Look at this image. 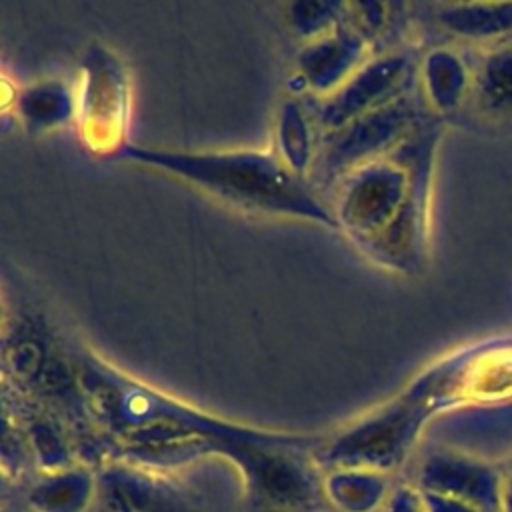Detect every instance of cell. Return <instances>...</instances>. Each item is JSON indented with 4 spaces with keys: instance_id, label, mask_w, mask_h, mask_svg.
I'll list each match as a JSON object with an SVG mask.
<instances>
[{
    "instance_id": "6da1fadb",
    "label": "cell",
    "mask_w": 512,
    "mask_h": 512,
    "mask_svg": "<svg viewBox=\"0 0 512 512\" xmlns=\"http://www.w3.org/2000/svg\"><path fill=\"white\" fill-rule=\"evenodd\" d=\"M116 156L168 172L248 212L312 220L328 228H340L334 210L318 198L312 182L272 152H184L126 144Z\"/></svg>"
},
{
    "instance_id": "7a4b0ae2",
    "label": "cell",
    "mask_w": 512,
    "mask_h": 512,
    "mask_svg": "<svg viewBox=\"0 0 512 512\" xmlns=\"http://www.w3.org/2000/svg\"><path fill=\"white\" fill-rule=\"evenodd\" d=\"M448 368H434L382 414L348 430L326 450V460L340 468L384 472L394 468L410 448L422 422L448 382Z\"/></svg>"
},
{
    "instance_id": "3957f363",
    "label": "cell",
    "mask_w": 512,
    "mask_h": 512,
    "mask_svg": "<svg viewBox=\"0 0 512 512\" xmlns=\"http://www.w3.org/2000/svg\"><path fill=\"white\" fill-rule=\"evenodd\" d=\"M410 66L412 60L406 52L388 54L370 62L362 72L346 80L340 92L316 104L314 116L322 130L334 132L356 116L400 98L410 76Z\"/></svg>"
},
{
    "instance_id": "277c9868",
    "label": "cell",
    "mask_w": 512,
    "mask_h": 512,
    "mask_svg": "<svg viewBox=\"0 0 512 512\" xmlns=\"http://www.w3.org/2000/svg\"><path fill=\"white\" fill-rule=\"evenodd\" d=\"M418 486L424 492L448 496L484 512H502L504 482L500 474L472 456L454 452L430 454L420 468Z\"/></svg>"
},
{
    "instance_id": "5b68a950",
    "label": "cell",
    "mask_w": 512,
    "mask_h": 512,
    "mask_svg": "<svg viewBox=\"0 0 512 512\" xmlns=\"http://www.w3.org/2000/svg\"><path fill=\"white\" fill-rule=\"evenodd\" d=\"M434 20L460 40L488 46L512 40V2H442Z\"/></svg>"
},
{
    "instance_id": "8992f818",
    "label": "cell",
    "mask_w": 512,
    "mask_h": 512,
    "mask_svg": "<svg viewBox=\"0 0 512 512\" xmlns=\"http://www.w3.org/2000/svg\"><path fill=\"white\" fill-rule=\"evenodd\" d=\"M422 86L430 106L450 114L472 94V68L458 52L436 46L422 60Z\"/></svg>"
},
{
    "instance_id": "52a82bcc",
    "label": "cell",
    "mask_w": 512,
    "mask_h": 512,
    "mask_svg": "<svg viewBox=\"0 0 512 512\" xmlns=\"http://www.w3.org/2000/svg\"><path fill=\"white\" fill-rule=\"evenodd\" d=\"M488 116H512V40L488 46L472 68V94Z\"/></svg>"
},
{
    "instance_id": "ba28073f",
    "label": "cell",
    "mask_w": 512,
    "mask_h": 512,
    "mask_svg": "<svg viewBox=\"0 0 512 512\" xmlns=\"http://www.w3.org/2000/svg\"><path fill=\"white\" fill-rule=\"evenodd\" d=\"M114 474L108 476L106 484L116 500L120 502L118 508L122 512H190L186 502L178 498L168 486L160 480L142 476L138 472L128 470H112Z\"/></svg>"
},
{
    "instance_id": "9c48e42d",
    "label": "cell",
    "mask_w": 512,
    "mask_h": 512,
    "mask_svg": "<svg viewBox=\"0 0 512 512\" xmlns=\"http://www.w3.org/2000/svg\"><path fill=\"white\" fill-rule=\"evenodd\" d=\"M324 488L330 492L332 500L348 512H370L382 500L384 482L380 472L344 468L334 470Z\"/></svg>"
},
{
    "instance_id": "30bf717a",
    "label": "cell",
    "mask_w": 512,
    "mask_h": 512,
    "mask_svg": "<svg viewBox=\"0 0 512 512\" xmlns=\"http://www.w3.org/2000/svg\"><path fill=\"white\" fill-rule=\"evenodd\" d=\"M90 492V476L82 470H74L46 478L30 494V500L42 512H82Z\"/></svg>"
},
{
    "instance_id": "8fae6325",
    "label": "cell",
    "mask_w": 512,
    "mask_h": 512,
    "mask_svg": "<svg viewBox=\"0 0 512 512\" xmlns=\"http://www.w3.org/2000/svg\"><path fill=\"white\" fill-rule=\"evenodd\" d=\"M68 96L56 84L28 90L20 100V112L30 128H48L68 114Z\"/></svg>"
},
{
    "instance_id": "7c38bea8",
    "label": "cell",
    "mask_w": 512,
    "mask_h": 512,
    "mask_svg": "<svg viewBox=\"0 0 512 512\" xmlns=\"http://www.w3.org/2000/svg\"><path fill=\"white\" fill-rule=\"evenodd\" d=\"M418 496H420L424 512H484L472 504H466V502H460V500H454L448 496H440L434 492L418 490Z\"/></svg>"
},
{
    "instance_id": "4fadbf2b",
    "label": "cell",
    "mask_w": 512,
    "mask_h": 512,
    "mask_svg": "<svg viewBox=\"0 0 512 512\" xmlns=\"http://www.w3.org/2000/svg\"><path fill=\"white\" fill-rule=\"evenodd\" d=\"M388 512H424V508L416 490L402 488L390 498Z\"/></svg>"
},
{
    "instance_id": "5bb4252c",
    "label": "cell",
    "mask_w": 512,
    "mask_h": 512,
    "mask_svg": "<svg viewBox=\"0 0 512 512\" xmlns=\"http://www.w3.org/2000/svg\"><path fill=\"white\" fill-rule=\"evenodd\" d=\"M502 512H512V472L504 482V500H502Z\"/></svg>"
}]
</instances>
